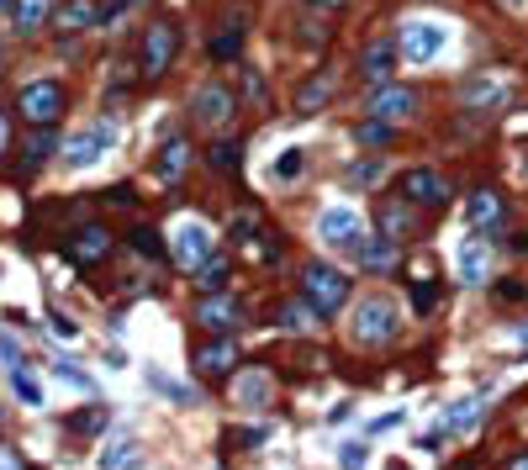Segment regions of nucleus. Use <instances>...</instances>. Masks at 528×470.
<instances>
[{"mask_svg":"<svg viewBox=\"0 0 528 470\" xmlns=\"http://www.w3.org/2000/svg\"><path fill=\"white\" fill-rule=\"evenodd\" d=\"M412 228H418V222H412L407 206H396V201H386V206H381V238H386V243H402Z\"/></svg>","mask_w":528,"mask_h":470,"instance_id":"obj_23","label":"nucleus"},{"mask_svg":"<svg viewBox=\"0 0 528 470\" xmlns=\"http://www.w3.org/2000/svg\"><path fill=\"white\" fill-rule=\"evenodd\" d=\"M0 360H6L11 370H16V365H22V344H16V338H11V333H0Z\"/></svg>","mask_w":528,"mask_h":470,"instance_id":"obj_41","label":"nucleus"},{"mask_svg":"<svg viewBox=\"0 0 528 470\" xmlns=\"http://www.w3.org/2000/svg\"><path fill=\"white\" fill-rule=\"evenodd\" d=\"M243 323V302L228 291H217V296H201V307H196V328L206 333H233Z\"/></svg>","mask_w":528,"mask_h":470,"instance_id":"obj_8","label":"nucleus"},{"mask_svg":"<svg viewBox=\"0 0 528 470\" xmlns=\"http://www.w3.org/2000/svg\"><path fill=\"white\" fill-rule=\"evenodd\" d=\"M191 117H196L201 127H212V133H222V127L238 117V96H233L228 85L206 80V85H196V96H191Z\"/></svg>","mask_w":528,"mask_h":470,"instance_id":"obj_4","label":"nucleus"},{"mask_svg":"<svg viewBox=\"0 0 528 470\" xmlns=\"http://www.w3.org/2000/svg\"><path fill=\"white\" fill-rule=\"evenodd\" d=\"M64 259H69V265H80V270L101 265V259H111V233L106 228H80L64 243Z\"/></svg>","mask_w":528,"mask_h":470,"instance_id":"obj_11","label":"nucleus"},{"mask_svg":"<svg viewBox=\"0 0 528 470\" xmlns=\"http://www.w3.org/2000/svg\"><path fill=\"white\" fill-rule=\"evenodd\" d=\"M386 133H391L386 122H360V127H354V138H360V143H386Z\"/></svg>","mask_w":528,"mask_h":470,"instance_id":"obj_39","label":"nucleus"},{"mask_svg":"<svg viewBox=\"0 0 528 470\" xmlns=\"http://www.w3.org/2000/svg\"><path fill=\"white\" fill-rule=\"evenodd\" d=\"M6 6H16V0H0V11H6Z\"/></svg>","mask_w":528,"mask_h":470,"instance_id":"obj_50","label":"nucleus"},{"mask_svg":"<svg viewBox=\"0 0 528 470\" xmlns=\"http://www.w3.org/2000/svg\"><path fill=\"white\" fill-rule=\"evenodd\" d=\"M175 48H180V32L169 27V22L148 27V37H143V74H148V80H159V74L169 69V59H175Z\"/></svg>","mask_w":528,"mask_h":470,"instance_id":"obj_9","label":"nucleus"},{"mask_svg":"<svg viewBox=\"0 0 528 470\" xmlns=\"http://www.w3.org/2000/svg\"><path fill=\"white\" fill-rule=\"evenodd\" d=\"M296 175H301V148H286L275 164V180H296Z\"/></svg>","mask_w":528,"mask_h":470,"instance_id":"obj_36","label":"nucleus"},{"mask_svg":"<svg viewBox=\"0 0 528 470\" xmlns=\"http://www.w3.org/2000/svg\"><path fill=\"white\" fill-rule=\"evenodd\" d=\"M513 249H518V254H528V233H523V238H513Z\"/></svg>","mask_w":528,"mask_h":470,"instance_id":"obj_48","label":"nucleus"},{"mask_svg":"<svg viewBox=\"0 0 528 470\" xmlns=\"http://www.w3.org/2000/svg\"><path fill=\"white\" fill-rule=\"evenodd\" d=\"M349 254L360 259L365 270H391V265H396V249H391V243H386V238H365V233L349 243Z\"/></svg>","mask_w":528,"mask_h":470,"instance_id":"obj_17","label":"nucleus"},{"mask_svg":"<svg viewBox=\"0 0 528 470\" xmlns=\"http://www.w3.org/2000/svg\"><path fill=\"white\" fill-rule=\"evenodd\" d=\"M412 302H418V312H433V302H439V291H433V280H418V286H412Z\"/></svg>","mask_w":528,"mask_h":470,"instance_id":"obj_40","label":"nucleus"},{"mask_svg":"<svg viewBox=\"0 0 528 470\" xmlns=\"http://www.w3.org/2000/svg\"><path fill=\"white\" fill-rule=\"evenodd\" d=\"M185 169H191V143H185V138H169V143L159 148V164H154V175H159V180H180Z\"/></svg>","mask_w":528,"mask_h":470,"instance_id":"obj_18","label":"nucleus"},{"mask_svg":"<svg viewBox=\"0 0 528 470\" xmlns=\"http://www.w3.org/2000/svg\"><path fill=\"white\" fill-rule=\"evenodd\" d=\"M507 470H528V455H513V460H507Z\"/></svg>","mask_w":528,"mask_h":470,"instance_id":"obj_46","label":"nucleus"},{"mask_svg":"<svg viewBox=\"0 0 528 470\" xmlns=\"http://www.w3.org/2000/svg\"><path fill=\"white\" fill-rule=\"evenodd\" d=\"M0 154H6V111H0Z\"/></svg>","mask_w":528,"mask_h":470,"instance_id":"obj_47","label":"nucleus"},{"mask_svg":"<svg viewBox=\"0 0 528 470\" xmlns=\"http://www.w3.org/2000/svg\"><path fill=\"white\" fill-rule=\"evenodd\" d=\"M301 286H307V307L317 317H333L338 307H349V275L333 270V265H307Z\"/></svg>","mask_w":528,"mask_h":470,"instance_id":"obj_2","label":"nucleus"},{"mask_svg":"<svg viewBox=\"0 0 528 470\" xmlns=\"http://www.w3.org/2000/svg\"><path fill=\"white\" fill-rule=\"evenodd\" d=\"M396 59H402V53H396L391 37H375V43H365V53H360V74H365L375 90H381V85H391Z\"/></svg>","mask_w":528,"mask_h":470,"instance_id":"obj_12","label":"nucleus"},{"mask_svg":"<svg viewBox=\"0 0 528 470\" xmlns=\"http://www.w3.org/2000/svg\"><path fill=\"white\" fill-rule=\"evenodd\" d=\"M169 254H175V265L180 270H201V265H212V259H217V243H212V228H206V222H180V228H175V249H169Z\"/></svg>","mask_w":528,"mask_h":470,"instance_id":"obj_5","label":"nucleus"},{"mask_svg":"<svg viewBox=\"0 0 528 470\" xmlns=\"http://www.w3.org/2000/svg\"><path fill=\"white\" fill-rule=\"evenodd\" d=\"M412 111H418V96H412L407 85H381V90L370 96V117H375V122H386V127L407 122Z\"/></svg>","mask_w":528,"mask_h":470,"instance_id":"obj_10","label":"nucleus"},{"mask_svg":"<svg viewBox=\"0 0 528 470\" xmlns=\"http://www.w3.org/2000/svg\"><path fill=\"white\" fill-rule=\"evenodd\" d=\"M317 233H323V243H354L360 238V217H354L349 206H333V212H323V222H317Z\"/></svg>","mask_w":528,"mask_h":470,"instance_id":"obj_15","label":"nucleus"},{"mask_svg":"<svg viewBox=\"0 0 528 470\" xmlns=\"http://www.w3.org/2000/svg\"><path fill=\"white\" fill-rule=\"evenodd\" d=\"M101 465H106V470H132V465H138V444H132V439H117V444H111L106 455H101Z\"/></svg>","mask_w":528,"mask_h":470,"instance_id":"obj_28","label":"nucleus"},{"mask_svg":"<svg viewBox=\"0 0 528 470\" xmlns=\"http://www.w3.org/2000/svg\"><path fill=\"white\" fill-rule=\"evenodd\" d=\"M0 470H16V465H11V460H0Z\"/></svg>","mask_w":528,"mask_h":470,"instance_id":"obj_49","label":"nucleus"},{"mask_svg":"<svg viewBox=\"0 0 528 470\" xmlns=\"http://www.w3.org/2000/svg\"><path fill=\"white\" fill-rule=\"evenodd\" d=\"M96 22H101L96 0H64V6H53V27H59V32H85Z\"/></svg>","mask_w":528,"mask_h":470,"instance_id":"obj_14","label":"nucleus"},{"mask_svg":"<svg viewBox=\"0 0 528 470\" xmlns=\"http://www.w3.org/2000/svg\"><path fill=\"white\" fill-rule=\"evenodd\" d=\"M243 96H249V101H264V80H259V69H243Z\"/></svg>","mask_w":528,"mask_h":470,"instance_id":"obj_42","label":"nucleus"},{"mask_svg":"<svg viewBox=\"0 0 528 470\" xmlns=\"http://www.w3.org/2000/svg\"><path fill=\"white\" fill-rule=\"evenodd\" d=\"M16 106H22V117L32 127H53V122L64 117V85L59 80H32V85H22Z\"/></svg>","mask_w":528,"mask_h":470,"instance_id":"obj_3","label":"nucleus"},{"mask_svg":"<svg viewBox=\"0 0 528 470\" xmlns=\"http://www.w3.org/2000/svg\"><path fill=\"white\" fill-rule=\"evenodd\" d=\"M486 259H492L486 238H465L460 243V275L470 280V286H481V280H486Z\"/></svg>","mask_w":528,"mask_h":470,"instance_id":"obj_20","label":"nucleus"},{"mask_svg":"<svg viewBox=\"0 0 528 470\" xmlns=\"http://www.w3.org/2000/svg\"><path fill=\"white\" fill-rule=\"evenodd\" d=\"M53 148H59V138H53L48 127H37V138H32V148H27V159H32V164H43Z\"/></svg>","mask_w":528,"mask_h":470,"instance_id":"obj_35","label":"nucleus"},{"mask_svg":"<svg viewBox=\"0 0 528 470\" xmlns=\"http://www.w3.org/2000/svg\"><path fill=\"white\" fill-rule=\"evenodd\" d=\"M338 460H344V470H360L365 465V444H344V449H338Z\"/></svg>","mask_w":528,"mask_h":470,"instance_id":"obj_43","label":"nucleus"},{"mask_svg":"<svg viewBox=\"0 0 528 470\" xmlns=\"http://www.w3.org/2000/svg\"><path fill=\"white\" fill-rule=\"evenodd\" d=\"M69 428H74V434H101V428H106V407H85V412H74V418H69Z\"/></svg>","mask_w":528,"mask_h":470,"instance_id":"obj_31","label":"nucleus"},{"mask_svg":"<svg viewBox=\"0 0 528 470\" xmlns=\"http://www.w3.org/2000/svg\"><path fill=\"white\" fill-rule=\"evenodd\" d=\"M349 333H354V344H365V349H381V344H391L396 338V307L386 302V296H365L360 307H354V317H349Z\"/></svg>","mask_w":528,"mask_h":470,"instance_id":"obj_1","label":"nucleus"},{"mask_svg":"<svg viewBox=\"0 0 528 470\" xmlns=\"http://www.w3.org/2000/svg\"><path fill=\"white\" fill-rule=\"evenodd\" d=\"M444 43H449V27H439V22H407L396 53H402L407 64H433L444 53Z\"/></svg>","mask_w":528,"mask_h":470,"instance_id":"obj_6","label":"nucleus"},{"mask_svg":"<svg viewBox=\"0 0 528 470\" xmlns=\"http://www.w3.org/2000/svg\"><path fill=\"white\" fill-rule=\"evenodd\" d=\"M328 96H333V80H328V74H317V80H307V85L296 90V111H301V117H307V111L328 106Z\"/></svg>","mask_w":528,"mask_h":470,"instance_id":"obj_25","label":"nucleus"},{"mask_svg":"<svg viewBox=\"0 0 528 470\" xmlns=\"http://www.w3.org/2000/svg\"><path fill=\"white\" fill-rule=\"evenodd\" d=\"M402 196L412 206H444L449 201V180L433 175V169H407V175H402Z\"/></svg>","mask_w":528,"mask_h":470,"instance_id":"obj_13","label":"nucleus"},{"mask_svg":"<svg viewBox=\"0 0 528 470\" xmlns=\"http://www.w3.org/2000/svg\"><path fill=\"white\" fill-rule=\"evenodd\" d=\"M53 333H59V338H80V328H74V317H64V312H53Z\"/></svg>","mask_w":528,"mask_h":470,"instance_id":"obj_44","label":"nucleus"},{"mask_svg":"<svg viewBox=\"0 0 528 470\" xmlns=\"http://www.w3.org/2000/svg\"><path fill=\"white\" fill-rule=\"evenodd\" d=\"M233 238H243V243L259 238V217H254V212H238V217H233Z\"/></svg>","mask_w":528,"mask_h":470,"instance_id":"obj_37","label":"nucleus"},{"mask_svg":"<svg viewBox=\"0 0 528 470\" xmlns=\"http://www.w3.org/2000/svg\"><path fill=\"white\" fill-rule=\"evenodd\" d=\"M381 175H386V164H381V159H360V164H349V169H344V185H375Z\"/></svg>","mask_w":528,"mask_h":470,"instance_id":"obj_29","label":"nucleus"},{"mask_svg":"<svg viewBox=\"0 0 528 470\" xmlns=\"http://www.w3.org/2000/svg\"><path fill=\"white\" fill-rule=\"evenodd\" d=\"M212 164L217 169H238V143H212Z\"/></svg>","mask_w":528,"mask_h":470,"instance_id":"obj_38","label":"nucleus"},{"mask_svg":"<svg viewBox=\"0 0 528 470\" xmlns=\"http://www.w3.org/2000/svg\"><path fill=\"white\" fill-rule=\"evenodd\" d=\"M111 143H117V127H111V122H96V127H85V133H74V138L59 148V154H64L69 169H90L96 159H106Z\"/></svg>","mask_w":528,"mask_h":470,"instance_id":"obj_7","label":"nucleus"},{"mask_svg":"<svg viewBox=\"0 0 528 470\" xmlns=\"http://www.w3.org/2000/svg\"><path fill=\"white\" fill-rule=\"evenodd\" d=\"M132 249H138L143 259H164V238L154 228H138V233H132Z\"/></svg>","mask_w":528,"mask_h":470,"instance_id":"obj_33","label":"nucleus"},{"mask_svg":"<svg viewBox=\"0 0 528 470\" xmlns=\"http://www.w3.org/2000/svg\"><path fill=\"white\" fill-rule=\"evenodd\" d=\"M233 391H238V402H243V407H259V402H264V391H270V381H264V375L254 370V375H243Z\"/></svg>","mask_w":528,"mask_h":470,"instance_id":"obj_30","label":"nucleus"},{"mask_svg":"<svg viewBox=\"0 0 528 470\" xmlns=\"http://www.w3.org/2000/svg\"><path fill=\"white\" fill-rule=\"evenodd\" d=\"M48 16H53V0H16V6H11V27L22 37H32Z\"/></svg>","mask_w":528,"mask_h":470,"instance_id":"obj_19","label":"nucleus"},{"mask_svg":"<svg viewBox=\"0 0 528 470\" xmlns=\"http://www.w3.org/2000/svg\"><path fill=\"white\" fill-rule=\"evenodd\" d=\"M53 375H59V381H69V386H80V391L96 386V381L85 375V365H74V360H53Z\"/></svg>","mask_w":528,"mask_h":470,"instance_id":"obj_34","label":"nucleus"},{"mask_svg":"<svg viewBox=\"0 0 528 470\" xmlns=\"http://www.w3.org/2000/svg\"><path fill=\"white\" fill-rule=\"evenodd\" d=\"M280 328H286V333H307V328H317V312L312 307H286V312H280Z\"/></svg>","mask_w":528,"mask_h":470,"instance_id":"obj_32","label":"nucleus"},{"mask_svg":"<svg viewBox=\"0 0 528 470\" xmlns=\"http://www.w3.org/2000/svg\"><path fill=\"white\" fill-rule=\"evenodd\" d=\"M228 270H233V265H228V254H217L212 265H201V270H196V291H201V296H217L222 286H228Z\"/></svg>","mask_w":528,"mask_h":470,"instance_id":"obj_26","label":"nucleus"},{"mask_svg":"<svg viewBox=\"0 0 528 470\" xmlns=\"http://www.w3.org/2000/svg\"><path fill=\"white\" fill-rule=\"evenodd\" d=\"M233 365H238L233 338H222V344H206V349H196V360H191V370H201V375H228Z\"/></svg>","mask_w":528,"mask_h":470,"instance_id":"obj_16","label":"nucleus"},{"mask_svg":"<svg viewBox=\"0 0 528 470\" xmlns=\"http://www.w3.org/2000/svg\"><path fill=\"white\" fill-rule=\"evenodd\" d=\"M243 53V16H233V22H222L217 32H212V59H238Z\"/></svg>","mask_w":528,"mask_h":470,"instance_id":"obj_21","label":"nucleus"},{"mask_svg":"<svg viewBox=\"0 0 528 470\" xmlns=\"http://www.w3.org/2000/svg\"><path fill=\"white\" fill-rule=\"evenodd\" d=\"M11 391H16V397H22L27 407H43V386L32 381V370H27V365H16V370H11Z\"/></svg>","mask_w":528,"mask_h":470,"instance_id":"obj_27","label":"nucleus"},{"mask_svg":"<svg viewBox=\"0 0 528 470\" xmlns=\"http://www.w3.org/2000/svg\"><path fill=\"white\" fill-rule=\"evenodd\" d=\"M502 96H507V85H502V80H470V85L460 90V101H465V106H502Z\"/></svg>","mask_w":528,"mask_h":470,"instance_id":"obj_24","label":"nucleus"},{"mask_svg":"<svg viewBox=\"0 0 528 470\" xmlns=\"http://www.w3.org/2000/svg\"><path fill=\"white\" fill-rule=\"evenodd\" d=\"M465 217L476 222V228H492V222H502V196L497 191H476L465 201Z\"/></svg>","mask_w":528,"mask_h":470,"instance_id":"obj_22","label":"nucleus"},{"mask_svg":"<svg viewBox=\"0 0 528 470\" xmlns=\"http://www.w3.org/2000/svg\"><path fill=\"white\" fill-rule=\"evenodd\" d=\"M312 11H338V6H349V0H307Z\"/></svg>","mask_w":528,"mask_h":470,"instance_id":"obj_45","label":"nucleus"}]
</instances>
